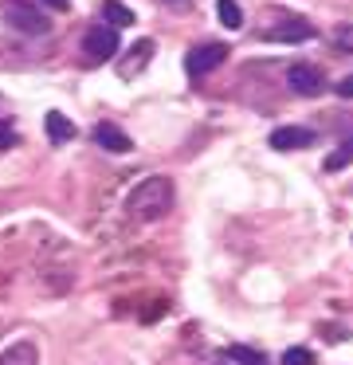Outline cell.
<instances>
[{
	"label": "cell",
	"mask_w": 353,
	"mask_h": 365,
	"mask_svg": "<svg viewBox=\"0 0 353 365\" xmlns=\"http://www.w3.org/2000/svg\"><path fill=\"white\" fill-rule=\"evenodd\" d=\"M83 51H86V59H91V63H106V59H114V51H118L114 28H91V32H86V40H83Z\"/></svg>",
	"instance_id": "5"
},
{
	"label": "cell",
	"mask_w": 353,
	"mask_h": 365,
	"mask_svg": "<svg viewBox=\"0 0 353 365\" xmlns=\"http://www.w3.org/2000/svg\"><path fill=\"white\" fill-rule=\"evenodd\" d=\"M149 59H153V40H138V43L130 48V56L118 63V75H122V79H133V75H138L141 67L149 63Z\"/></svg>",
	"instance_id": "7"
},
{
	"label": "cell",
	"mask_w": 353,
	"mask_h": 365,
	"mask_svg": "<svg viewBox=\"0 0 353 365\" xmlns=\"http://www.w3.org/2000/svg\"><path fill=\"white\" fill-rule=\"evenodd\" d=\"M314 36V28L306 24V20H282L279 28H271V32H267V40H282V43H302V40H310Z\"/></svg>",
	"instance_id": "9"
},
{
	"label": "cell",
	"mask_w": 353,
	"mask_h": 365,
	"mask_svg": "<svg viewBox=\"0 0 353 365\" xmlns=\"http://www.w3.org/2000/svg\"><path fill=\"white\" fill-rule=\"evenodd\" d=\"M349 161H353V142H349V145H342L337 153H329V158H326V169L334 173V169H345Z\"/></svg>",
	"instance_id": "15"
},
{
	"label": "cell",
	"mask_w": 353,
	"mask_h": 365,
	"mask_svg": "<svg viewBox=\"0 0 353 365\" xmlns=\"http://www.w3.org/2000/svg\"><path fill=\"white\" fill-rule=\"evenodd\" d=\"M44 4H51V9H63V4H67V0H44Z\"/></svg>",
	"instance_id": "19"
},
{
	"label": "cell",
	"mask_w": 353,
	"mask_h": 365,
	"mask_svg": "<svg viewBox=\"0 0 353 365\" xmlns=\"http://www.w3.org/2000/svg\"><path fill=\"white\" fill-rule=\"evenodd\" d=\"M334 91H337V98H353V75H345V79L337 83Z\"/></svg>",
	"instance_id": "18"
},
{
	"label": "cell",
	"mask_w": 353,
	"mask_h": 365,
	"mask_svg": "<svg viewBox=\"0 0 353 365\" xmlns=\"http://www.w3.org/2000/svg\"><path fill=\"white\" fill-rule=\"evenodd\" d=\"M4 20L16 32H28V36H44L51 28V20L44 12H36L31 4H24V0H4Z\"/></svg>",
	"instance_id": "2"
},
{
	"label": "cell",
	"mask_w": 353,
	"mask_h": 365,
	"mask_svg": "<svg viewBox=\"0 0 353 365\" xmlns=\"http://www.w3.org/2000/svg\"><path fill=\"white\" fill-rule=\"evenodd\" d=\"M287 83H290V91L295 95H302V98H314V95H322V71L318 67H310V63H290L287 67Z\"/></svg>",
	"instance_id": "4"
},
{
	"label": "cell",
	"mask_w": 353,
	"mask_h": 365,
	"mask_svg": "<svg viewBox=\"0 0 353 365\" xmlns=\"http://www.w3.org/2000/svg\"><path fill=\"white\" fill-rule=\"evenodd\" d=\"M8 145H16V130L8 122H0V150H8Z\"/></svg>",
	"instance_id": "17"
},
{
	"label": "cell",
	"mask_w": 353,
	"mask_h": 365,
	"mask_svg": "<svg viewBox=\"0 0 353 365\" xmlns=\"http://www.w3.org/2000/svg\"><path fill=\"white\" fill-rule=\"evenodd\" d=\"M224 59H227V48H224V43H200V48H193V51H188V59H185V71L200 79V75L216 71V67L224 63Z\"/></svg>",
	"instance_id": "3"
},
{
	"label": "cell",
	"mask_w": 353,
	"mask_h": 365,
	"mask_svg": "<svg viewBox=\"0 0 353 365\" xmlns=\"http://www.w3.org/2000/svg\"><path fill=\"white\" fill-rule=\"evenodd\" d=\"M102 20H106V28H130L133 12L126 9V4H118V0H106V4H102Z\"/></svg>",
	"instance_id": "12"
},
{
	"label": "cell",
	"mask_w": 353,
	"mask_h": 365,
	"mask_svg": "<svg viewBox=\"0 0 353 365\" xmlns=\"http://www.w3.org/2000/svg\"><path fill=\"white\" fill-rule=\"evenodd\" d=\"M227 357L232 361H243V365H263V354L251 346H227Z\"/></svg>",
	"instance_id": "14"
},
{
	"label": "cell",
	"mask_w": 353,
	"mask_h": 365,
	"mask_svg": "<svg viewBox=\"0 0 353 365\" xmlns=\"http://www.w3.org/2000/svg\"><path fill=\"white\" fill-rule=\"evenodd\" d=\"M216 16H220V24L232 28V32H240V28H243V12H240L235 0H216Z\"/></svg>",
	"instance_id": "13"
},
{
	"label": "cell",
	"mask_w": 353,
	"mask_h": 365,
	"mask_svg": "<svg viewBox=\"0 0 353 365\" xmlns=\"http://www.w3.org/2000/svg\"><path fill=\"white\" fill-rule=\"evenodd\" d=\"M44 126H47V138H51V142H71V138H75V122L55 114V110L44 118Z\"/></svg>",
	"instance_id": "11"
},
{
	"label": "cell",
	"mask_w": 353,
	"mask_h": 365,
	"mask_svg": "<svg viewBox=\"0 0 353 365\" xmlns=\"http://www.w3.org/2000/svg\"><path fill=\"white\" fill-rule=\"evenodd\" d=\"M36 361H39V349H36V341H28V338L12 341V346L0 354V365H36Z\"/></svg>",
	"instance_id": "10"
},
{
	"label": "cell",
	"mask_w": 353,
	"mask_h": 365,
	"mask_svg": "<svg viewBox=\"0 0 353 365\" xmlns=\"http://www.w3.org/2000/svg\"><path fill=\"white\" fill-rule=\"evenodd\" d=\"M275 150H302V145H314V134L306 126H279L271 134Z\"/></svg>",
	"instance_id": "8"
},
{
	"label": "cell",
	"mask_w": 353,
	"mask_h": 365,
	"mask_svg": "<svg viewBox=\"0 0 353 365\" xmlns=\"http://www.w3.org/2000/svg\"><path fill=\"white\" fill-rule=\"evenodd\" d=\"M126 208H130L138 220H157L173 208V181L169 177H145L138 189L126 197Z\"/></svg>",
	"instance_id": "1"
},
{
	"label": "cell",
	"mask_w": 353,
	"mask_h": 365,
	"mask_svg": "<svg viewBox=\"0 0 353 365\" xmlns=\"http://www.w3.org/2000/svg\"><path fill=\"white\" fill-rule=\"evenodd\" d=\"M94 142H98L102 150H110V153H130L133 150V142L114 126V122H98V126H94Z\"/></svg>",
	"instance_id": "6"
},
{
	"label": "cell",
	"mask_w": 353,
	"mask_h": 365,
	"mask_svg": "<svg viewBox=\"0 0 353 365\" xmlns=\"http://www.w3.org/2000/svg\"><path fill=\"white\" fill-rule=\"evenodd\" d=\"M282 365H314V354H310V349H302V346H295V349L282 354Z\"/></svg>",
	"instance_id": "16"
}]
</instances>
